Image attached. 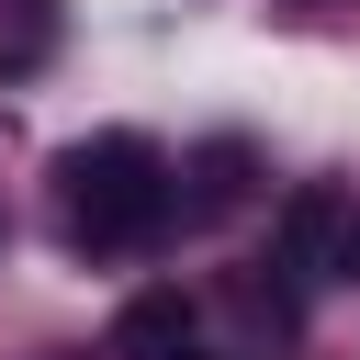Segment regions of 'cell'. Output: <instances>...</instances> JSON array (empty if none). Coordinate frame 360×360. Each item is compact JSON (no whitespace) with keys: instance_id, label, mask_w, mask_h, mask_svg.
Returning <instances> with one entry per match:
<instances>
[{"instance_id":"obj_5","label":"cell","mask_w":360,"mask_h":360,"mask_svg":"<svg viewBox=\"0 0 360 360\" xmlns=\"http://www.w3.org/2000/svg\"><path fill=\"white\" fill-rule=\"evenodd\" d=\"M225 304H236V326H259V338H292V326H304V281H292L281 259L236 270V281H225Z\"/></svg>"},{"instance_id":"obj_2","label":"cell","mask_w":360,"mask_h":360,"mask_svg":"<svg viewBox=\"0 0 360 360\" xmlns=\"http://www.w3.org/2000/svg\"><path fill=\"white\" fill-rule=\"evenodd\" d=\"M281 270L292 281H360V191L304 180L281 202Z\"/></svg>"},{"instance_id":"obj_7","label":"cell","mask_w":360,"mask_h":360,"mask_svg":"<svg viewBox=\"0 0 360 360\" xmlns=\"http://www.w3.org/2000/svg\"><path fill=\"white\" fill-rule=\"evenodd\" d=\"M169 360H202V349H169Z\"/></svg>"},{"instance_id":"obj_3","label":"cell","mask_w":360,"mask_h":360,"mask_svg":"<svg viewBox=\"0 0 360 360\" xmlns=\"http://www.w3.org/2000/svg\"><path fill=\"white\" fill-rule=\"evenodd\" d=\"M169 349H191V292H180V281L124 292V315H112V360H169Z\"/></svg>"},{"instance_id":"obj_4","label":"cell","mask_w":360,"mask_h":360,"mask_svg":"<svg viewBox=\"0 0 360 360\" xmlns=\"http://www.w3.org/2000/svg\"><path fill=\"white\" fill-rule=\"evenodd\" d=\"M259 191V146H236V135H214L202 158H191V191H180V214H236Z\"/></svg>"},{"instance_id":"obj_6","label":"cell","mask_w":360,"mask_h":360,"mask_svg":"<svg viewBox=\"0 0 360 360\" xmlns=\"http://www.w3.org/2000/svg\"><path fill=\"white\" fill-rule=\"evenodd\" d=\"M56 0H0V79H34L45 56H56Z\"/></svg>"},{"instance_id":"obj_1","label":"cell","mask_w":360,"mask_h":360,"mask_svg":"<svg viewBox=\"0 0 360 360\" xmlns=\"http://www.w3.org/2000/svg\"><path fill=\"white\" fill-rule=\"evenodd\" d=\"M45 180H56V236H68L79 259H135V248H158V236L180 225V169H169V146L135 135V124H101V135L56 146Z\"/></svg>"}]
</instances>
